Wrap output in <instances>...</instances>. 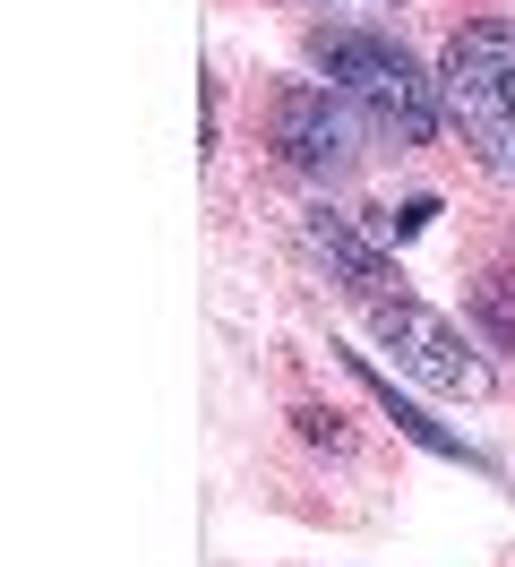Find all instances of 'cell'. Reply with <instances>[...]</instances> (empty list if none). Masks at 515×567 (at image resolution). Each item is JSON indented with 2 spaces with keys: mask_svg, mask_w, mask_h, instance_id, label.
I'll return each mask as SVG.
<instances>
[{
  "mask_svg": "<svg viewBox=\"0 0 515 567\" xmlns=\"http://www.w3.org/2000/svg\"><path fill=\"white\" fill-rule=\"evenodd\" d=\"M309 70L327 78L378 138L404 146V155L439 138V121H446L439 78H421V61H412L395 35H378V27H318V35H309Z\"/></svg>",
  "mask_w": 515,
  "mask_h": 567,
  "instance_id": "6da1fadb",
  "label": "cell"
},
{
  "mask_svg": "<svg viewBox=\"0 0 515 567\" xmlns=\"http://www.w3.org/2000/svg\"><path fill=\"white\" fill-rule=\"evenodd\" d=\"M439 104L473 164L515 189V18H464L439 52Z\"/></svg>",
  "mask_w": 515,
  "mask_h": 567,
  "instance_id": "7a4b0ae2",
  "label": "cell"
},
{
  "mask_svg": "<svg viewBox=\"0 0 515 567\" xmlns=\"http://www.w3.org/2000/svg\"><path fill=\"white\" fill-rule=\"evenodd\" d=\"M370 344L404 370L412 388H430V395H464V404H481V395L498 388L490 361L464 344V327L439 319L430 301H404V292H395V301H370Z\"/></svg>",
  "mask_w": 515,
  "mask_h": 567,
  "instance_id": "3957f363",
  "label": "cell"
},
{
  "mask_svg": "<svg viewBox=\"0 0 515 567\" xmlns=\"http://www.w3.org/2000/svg\"><path fill=\"white\" fill-rule=\"evenodd\" d=\"M267 138H275V155L292 164V173H309V181H336V173H352V121L336 112V86H284L275 95V112H267Z\"/></svg>",
  "mask_w": 515,
  "mask_h": 567,
  "instance_id": "277c9868",
  "label": "cell"
},
{
  "mask_svg": "<svg viewBox=\"0 0 515 567\" xmlns=\"http://www.w3.org/2000/svg\"><path fill=\"white\" fill-rule=\"evenodd\" d=\"M301 241H309V258L327 267V284H336V292H352V301H395V292H387V284H395V267H387V249H378L352 215L309 207V215H301Z\"/></svg>",
  "mask_w": 515,
  "mask_h": 567,
  "instance_id": "5b68a950",
  "label": "cell"
},
{
  "mask_svg": "<svg viewBox=\"0 0 515 567\" xmlns=\"http://www.w3.org/2000/svg\"><path fill=\"white\" fill-rule=\"evenodd\" d=\"M352 370H361V388H370V395H378V413H387V422L404 430L412 447H430V456H446V464H481V456H473V447H464V439H455V430H439V422H430V413H421V404H404V395L387 388V379H378L370 361H352Z\"/></svg>",
  "mask_w": 515,
  "mask_h": 567,
  "instance_id": "8992f818",
  "label": "cell"
}]
</instances>
